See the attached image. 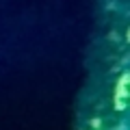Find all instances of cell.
Listing matches in <instances>:
<instances>
[]
</instances>
